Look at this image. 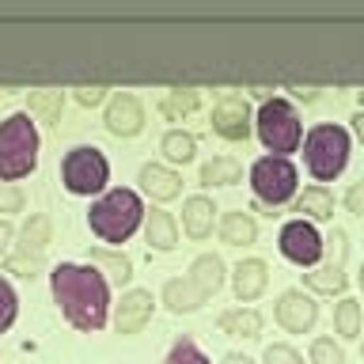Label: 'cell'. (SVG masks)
Listing matches in <instances>:
<instances>
[{"label": "cell", "instance_id": "cell-1", "mask_svg": "<svg viewBox=\"0 0 364 364\" xmlns=\"http://www.w3.org/2000/svg\"><path fill=\"white\" fill-rule=\"evenodd\" d=\"M50 284H53V300L61 304L65 318L76 330H99L102 323H107L110 284H107V277H102V269L61 262V266H53Z\"/></svg>", "mask_w": 364, "mask_h": 364}, {"label": "cell", "instance_id": "cell-2", "mask_svg": "<svg viewBox=\"0 0 364 364\" xmlns=\"http://www.w3.org/2000/svg\"><path fill=\"white\" fill-rule=\"evenodd\" d=\"M38 164V129L31 114H8L0 122V178H23Z\"/></svg>", "mask_w": 364, "mask_h": 364}, {"label": "cell", "instance_id": "cell-3", "mask_svg": "<svg viewBox=\"0 0 364 364\" xmlns=\"http://www.w3.org/2000/svg\"><path fill=\"white\" fill-rule=\"evenodd\" d=\"M141 216H144V205L133 190H110L91 205L87 220H91V232L102 235L107 243H125L136 232Z\"/></svg>", "mask_w": 364, "mask_h": 364}, {"label": "cell", "instance_id": "cell-4", "mask_svg": "<svg viewBox=\"0 0 364 364\" xmlns=\"http://www.w3.org/2000/svg\"><path fill=\"white\" fill-rule=\"evenodd\" d=\"M304 159L315 178L341 175V167L349 159V133L341 125H315L304 141Z\"/></svg>", "mask_w": 364, "mask_h": 364}, {"label": "cell", "instance_id": "cell-5", "mask_svg": "<svg viewBox=\"0 0 364 364\" xmlns=\"http://www.w3.org/2000/svg\"><path fill=\"white\" fill-rule=\"evenodd\" d=\"M258 136L262 144L269 148L273 156H284V152H296V144H300V114L289 99H266L258 110Z\"/></svg>", "mask_w": 364, "mask_h": 364}, {"label": "cell", "instance_id": "cell-6", "mask_svg": "<svg viewBox=\"0 0 364 364\" xmlns=\"http://www.w3.org/2000/svg\"><path fill=\"white\" fill-rule=\"evenodd\" d=\"M296 167L289 164V156H262L250 167V186H255L258 201L266 205H284L296 193Z\"/></svg>", "mask_w": 364, "mask_h": 364}, {"label": "cell", "instance_id": "cell-7", "mask_svg": "<svg viewBox=\"0 0 364 364\" xmlns=\"http://www.w3.org/2000/svg\"><path fill=\"white\" fill-rule=\"evenodd\" d=\"M61 178H65V186L73 190V193H95L107 186V178H110V164H107V156L99 152V148H73V152L65 156V167H61Z\"/></svg>", "mask_w": 364, "mask_h": 364}, {"label": "cell", "instance_id": "cell-8", "mask_svg": "<svg viewBox=\"0 0 364 364\" xmlns=\"http://www.w3.org/2000/svg\"><path fill=\"white\" fill-rule=\"evenodd\" d=\"M323 250H326V262L323 266H315L311 273H304L307 289L315 292H326L334 296L346 289V255H349V235L341 232V228H334L326 239H323Z\"/></svg>", "mask_w": 364, "mask_h": 364}, {"label": "cell", "instance_id": "cell-9", "mask_svg": "<svg viewBox=\"0 0 364 364\" xmlns=\"http://www.w3.org/2000/svg\"><path fill=\"white\" fill-rule=\"evenodd\" d=\"M281 255L296 266H315L323 255V235L315 232L311 220H289L281 228Z\"/></svg>", "mask_w": 364, "mask_h": 364}, {"label": "cell", "instance_id": "cell-10", "mask_svg": "<svg viewBox=\"0 0 364 364\" xmlns=\"http://www.w3.org/2000/svg\"><path fill=\"white\" fill-rule=\"evenodd\" d=\"M213 129L224 136V141H247L250 133V107L239 91H224L216 99V110H213Z\"/></svg>", "mask_w": 364, "mask_h": 364}, {"label": "cell", "instance_id": "cell-11", "mask_svg": "<svg viewBox=\"0 0 364 364\" xmlns=\"http://www.w3.org/2000/svg\"><path fill=\"white\" fill-rule=\"evenodd\" d=\"M315 315H318V307H315V300L304 289H289V292L277 296V323L284 330H292V334L311 330L315 326Z\"/></svg>", "mask_w": 364, "mask_h": 364}, {"label": "cell", "instance_id": "cell-12", "mask_svg": "<svg viewBox=\"0 0 364 364\" xmlns=\"http://www.w3.org/2000/svg\"><path fill=\"white\" fill-rule=\"evenodd\" d=\"M152 292L148 289H129L122 292L118 307H114V326H118V334H136V330H144V323L152 318Z\"/></svg>", "mask_w": 364, "mask_h": 364}, {"label": "cell", "instance_id": "cell-13", "mask_svg": "<svg viewBox=\"0 0 364 364\" xmlns=\"http://www.w3.org/2000/svg\"><path fill=\"white\" fill-rule=\"evenodd\" d=\"M141 125H144V110H141V102H136V95L118 91V95L110 99V107H107V129L114 136H136Z\"/></svg>", "mask_w": 364, "mask_h": 364}, {"label": "cell", "instance_id": "cell-14", "mask_svg": "<svg viewBox=\"0 0 364 364\" xmlns=\"http://www.w3.org/2000/svg\"><path fill=\"white\" fill-rule=\"evenodd\" d=\"M213 213L216 205L205 198V193H193V198H186V205H182V224H186V235L190 239H205L213 232Z\"/></svg>", "mask_w": 364, "mask_h": 364}, {"label": "cell", "instance_id": "cell-15", "mask_svg": "<svg viewBox=\"0 0 364 364\" xmlns=\"http://www.w3.org/2000/svg\"><path fill=\"white\" fill-rule=\"evenodd\" d=\"M266 281H269V269H266L262 258H243L235 266V296L239 300H255V296H262Z\"/></svg>", "mask_w": 364, "mask_h": 364}, {"label": "cell", "instance_id": "cell-16", "mask_svg": "<svg viewBox=\"0 0 364 364\" xmlns=\"http://www.w3.org/2000/svg\"><path fill=\"white\" fill-rule=\"evenodd\" d=\"M178 182H182V178H178L171 167H164V164H144V167H141V186L152 193L156 201L178 198V190H182Z\"/></svg>", "mask_w": 364, "mask_h": 364}, {"label": "cell", "instance_id": "cell-17", "mask_svg": "<svg viewBox=\"0 0 364 364\" xmlns=\"http://www.w3.org/2000/svg\"><path fill=\"white\" fill-rule=\"evenodd\" d=\"M205 300H209V296H205L190 277H171L164 284V304L171 307V311H198Z\"/></svg>", "mask_w": 364, "mask_h": 364}, {"label": "cell", "instance_id": "cell-18", "mask_svg": "<svg viewBox=\"0 0 364 364\" xmlns=\"http://www.w3.org/2000/svg\"><path fill=\"white\" fill-rule=\"evenodd\" d=\"M216 326L232 338H258L262 334V315L255 307H228V311H220V318H216Z\"/></svg>", "mask_w": 364, "mask_h": 364}, {"label": "cell", "instance_id": "cell-19", "mask_svg": "<svg viewBox=\"0 0 364 364\" xmlns=\"http://www.w3.org/2000/svg\"><path fill=\"white\" fill-rule=\"evenodd\" d=\"M148 220H144V235H148V243H152L156 250H175L178 247V224H175V216L164 213V209H152V213H144Z\"/></svg>", "mask_w": 364, "mask_h": 364}, {"label": "cell", "instance_id": "cell-20", "mask_svg": "<svg viewBox=\"0 0 364 364\" xmlns=\"http://www.w3.org/2000/svg\"><path fill=\"white\" fill-rule=\"evenodd\" d=\"M190 281L198 284L205 296H213V292L224 284V258H220V255H201V258H193Z\"/></svg>", "mask_w": 364, "mask_h": 364}, {"label": "cell", "instance_id": "cell-21", "mask_svg": "<svg viewBox=\"0 0 364 364\" xmlns=\"http://www.w3.org/2000/svg\"><path fill=\"white\" fill-rule=\"evenodd\" d=\"M220 235H224V243H232V247H247L258 239V224L250 213H224L220 216Z\"/></svg>", "mask_w": 364, "mask_h": 364}, {"label": "cell", "instance_id": "cell-22", "mask_svg": "<svg viewBox=\"0 0 364 364\" xmlns=\"http://www.w3.org/2000/svg\"><path fill=\"white\" fill-rule=\"evenodd\" d=\"M46 243H50V216H46V213H34L31 220L19 228V255L42 258Z\"/></svg>", "mask_w": 364, "mask_h": 364}, {"label": "cell", "instance_id": "cell-23", "mask_svg": "<svg viewBox=\"0 0 364 364\" xmlns=\"http://www.w3.org/2000/svg\"><path fill=\"white\" fill-rule=\"evenodd\" d=\"M296 213L311 216V220H330V216H334V193L326 186H307L300 198H296Z\"/></svg>", "mask_w": 364, "mask_h": 364}, {"label": "cell", "instance_id": "cell-24", "mask_svg": "<svg viewBox=\"0 0 364 364\" xmlns=\"http://www.w3.org/2000/svg\"><path fill=\"white\" fill-rule=\"evenodd\" d=\"M243 178V167L232 156H213L209 164H201V182L205 186H232V182Z\"/></svg>", "mask_w": 364, "mask_h": 364}, {"label": "cell", "instance_id": "cell-25", "mask_svg": "<svg viewBox=\"0 0 364 364\" xmlns=\"http://www.w3.org/2000/svg\"><path fill=\"white\" fill-rule=\"evenodd\" d=\"M87 258H91V266L110 269V277L118 281V284H125V281L133 277V262L125 258V255H118V250H99V247H91V250H87Z\"/></svg>", "mask_w": 364, "mask_h": 364}, {"label": "cell", "instance_id": "cell-26", "mask_svg": "<svg viewBox=\"0 0 364 364\" xmlns=\"http://www.w3.org/2000/svg\"><path fill=\"white\" fill-rule=\"evenodd\" d=\"M61 102H65V95L57 87L31 91V114H38L42 122H57V118H61Z\"/></svg>", "mask_w": 364, "mask_h": 364}, {"label": "cell", "instance_id": "cell-27", "mask_svg": "<svg viewBox=\"0 0 364 364\" xmlns=\"http://www.w3.org/2000/svg\"><path fill=\"white\" fill-rule=\"evenodd\" d=\"M334 326L341 338H357L360 334V304L346 296V300H338V311H334Z\"/></svg>", "mask_w": 364, "mask_h": 364}, {"label": "cell", "instance_id": "cell-28", "mask_svg": "<svg viewBox=\"0 0 364 364\" xmlns=\"http://www.w3.org/2000/svg\"><path fill=\"white\" fill-rule=\"evenodd\" d=\"M164 156L167 159H175V164H186V159H193V136L190 133H182V129H171V133H164Z\"/></svg>", "mask_w": 364, "mask_h": 364}, {"label": "cell", "instance_id": "cell-29", "mask_svg": "<svg viewBox=\"0 0 364 364\" xmlns=\"http://www.w3.org/2000/svg\"><path fill=\"white\" fill-rule=\"evenodd\" d=\"M193 107H198V91L193 87H175L164 102H159V110H164L167 118H182V114H190Z\"/></svg>", "mask_w": 364, "mask_h": 364}, {"label": "cell", "instance_id": "cell-30", "mask_svg": "<svg viewBox=\"0 0 364 364\" xmlns=\"http://www.w3.org/2000/svg\"><path fill=\"white\" fill-rule=\"evenodd\" d=\"M167 364H213V360L198 349L193 338H178L175 346H171V353H167Z\"/></svg>", "mask_w": 364, "mask_h": 364}, {"label": "cell", "instance_id": "cell-31", "mask_svg": "<svg viewBox=\"0 0 364 364\" xmlns=\"http://www.w3.org/2000/svg\"><path fill=\"white\" fill-rule=\"evenodd\" d=\"M311 364H346V353L334 338H315L311 341Z\"/></svg>", "mask_w": 364, "mask_h": 364}, {"label": "cell", "instance_id": "cell-32", "mask_svg": "<svg viewBox=\"0 0 364 364\" xmlns=\"http://www.w3.org/2000/svg\"><path fill=\"white\" fill-rule=\"evenodd\" d=\"M11 318H16V289L0 277V334L11 326Z\"/></svg>", "mask_w": 364, "mask_h": 364}, {"label": "cell", "instance_id": "cell-33", "mask_svg": "<svg viewBox=\"0 0 364 364\" xmlns=\"http://www.w3.org/2000/svg\"><path fill=\"white\" fill-rule=\"evenodd\" d=\"M8 269L19 273V277H34V273L42 269V258H34V255H11L8 258Z\"/></svg>", "mask_w": 364, "mask_h": 364}, {"label": "cell", "instance_id": "cell-34", "mask_svg": "<svg viewBox=\"0 0 364 364\" xmlns=\"http://www.w3.org/2000/svg\"><path fill=\"white\" fill-rule=\"evenodd\" d=\"M262 360H266V364H304V357L292 346H269Z\"/></svg>", "mask_w": 364, "mask_h": 364}, {"label": "cell", "instance_id": "cell-35", "mask_svg": "<svg viewBox=\"0 0 364 364\" xmlns=\"http://www.w3.org/2000/svg\"><path fill=\"white\" fill-rule=\"evenodd\" d=\"M23 209V193L16 186H0V213H19Z\"/></svg>", "mask_w": 364, "mask_h": 364}, {"label": "cell", "instance_id": "cell-36", "mask_svg": "<svg viewBox=\"0 0 364 364\" xmlns=\"http://www.w3.org/2000/svg\"><path fill=\"white\" fill-rule=\"evenodd\" d=\"M102 91H107L102 84H80V87H76V99L84 102V107H95V102L102 99Z\"/></svg>", "mask_w": 364, "mask_h": 364}, {"label": "cell", "instance_id": "cell-37", "mask_svg": "<svg viewBox=\"0 0 364 364\" xmlns=\"http://www.w3.org/2000/svg\"><path fill=\"white\" fill-rule=\"evenodd\" d=\"M346 205H349V213L364 216V182H353V186H349V193H346Z\"/></svg>", "mask_w": 364, "mask_h": 364}, {"label": "cell", "instance_id": "cell-38", "mask_svg": "<svg viewBox=\"0 0 364 364\" xmlns=\"http://www.w3.org/2000/svg\"><path fill=\"white\" fill-rule=\"evenodd\" d=\"M11 235H16V232H11V224L4 220V216H0V258L8 255V243H11Z\"/></svg>", "mask_w": 364, "mask_h": 364}, {"label": "cell", "instance_id": "cell-39", "mask_svg": "<svg viewBox=\"0 0 364 364\" xmlns=\"http://www.w3.org/2000/svg\"><path fill=\"white\" fill-rule=\"evenodd\" d=\"M224 364H255V360H250V357H243V353H228V357H224Z\"/></svg>", "mask_w": 364, "mask_h": 364}, {"label": "cell", "instance_id": "cell-40", "mask_svg": "<svg viewBox=\"0 0 364 364\" xmlns=\"http://www.w3.org/2000/svg\"><path fill=\"white\" fill-rule=\"evenodd\" d=\"M353 129H357V136H360V141H364V110L357 114V118H353Z\"/></svg>", "mask_w": 364, "mask_h": 364}, {"label": "cell", "instance_id": "cell-41", "mask_svg": "<svg viewBox=\"0 0 364 364\" xmlns=\"http://www.w3.org/2000/svg\"><path fill=\"white\" fill-rule=\"evenodd\" d=\"M292 91H296L300 99H315V87H292Z\"/></svg>", "mask_w": 364, "mask_h": 364}, {"label": "cell", "instance_id": "cell-42", "mask_svg": "<svg viewBox=\"0 0 364 364\" xmlns=\"http://www.w3.org/2000/svg\"><path fill=\"white\" fill-rule=\"evenodd\" d=\"M360 289H364V266H360Z\"/></svg>", "mask_w": 364, "mask_h": 364}, {"label": "cell", "instance_id": "cell-43", "mask_svg": "<svg viewBox=\"0 0 364 364\" xmlns=\"http://www.w3.org/2000/svg\"><path fill=\"white\" fill-rule=\"evenodd\" d=\"M360 102H364V91H360Z\"/></svg>", "mask_w": 364, "mask_h": 364}, {"label": "cell", "instance_id": "cell-44", "mask_svg": "<svg viewBox=\"0 0 364 364\" xmlns=\"http://www.w3.org/2000/svg\"><path fill=\"white\" fill-rule=\"evenodd\" d=\"M360 353H364V346H360Z\"/></svg>", "mask_w": 364, "mask_h": 364}]
</instances>
